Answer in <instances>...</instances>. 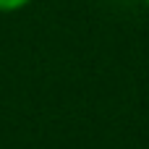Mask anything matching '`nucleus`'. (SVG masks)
Wrapping results in <instances>:
<instances>
[{
  "label": "nucleus",
  "mask_w": 149,
  "mask_h": 149,
  "mask_svg": "<svg viewBox=\"0 0 149 149\" xmlns=\"http://www.w3.org/2000/svg\"><path fill=\"white\" fill-rule=\"evenodd\" d=\"M31 0H0V10H18L24 5H29Z\"/></svg>",
  "instance_id": "1"
},
{
  "label": "nucleus",
  "mask_w": 149,
  "mask_h": 149,
  "mask_svg": "<svg viewBox=\"0 0 149 149\" xmlns=\"http://www.w3.org/2000/svg\"><path fill=\"white\" fill-rule=\"evenodd\" d=\"M144 3H147V5H149V0H144Z\"/></svg>",
  "instance_id": "2"
}]
</instances>
